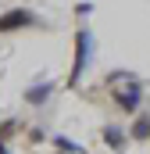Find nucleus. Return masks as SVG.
Returning <instances> with one entry per match:
<instances>
[{
  "label": "nucleus",
  "mask_w": 150,
  "mask_h": 154,
  "mask_svg": "<svg viewBox=\"0 0 150 154\" xmlns=\"http://www.w3.org/2000/svg\"><path fill=\"white\" fill-rule=\"evenodd\" d=\"M36 25L43 29V22H39L29 7H14V11L0 14V32H14V29H36Z\"/></svg>",
  "instance_id": "nucleus-2"
},
{
  "label": "nucleus",
  "mask_w": 150,
  "mask_h": 154,
  "mask_svg": "<svg viewBox=\"0 0 150 154\" xmlns=\"http://www.w3.org/2000/svg\"><path fill=\"white\" fill-rule=\"evenodd\" d=\"M46 97H50V86H46V82H43L39 90H29V93H25V100H29V104H43Z\"/></svg>",
  "instance_id": "nucleus-4"
},
{
  "label": "nucleus",
  "mask_w": 150,
  "mask_h": 154,
  "mask_svg": "<svg viewBox=\"0 0 150 154\" xmlns=\"http://www.w3.org/2000/svg\"><path fill=\"white\" fill-rule=\"evenodd\" d=\"M104 136L111 140V147H122V140H125V136H122V129H114V125H107V133H104Z\"/></svg>",
  "instance_id": "nucleus-5"
},
{
  "label": "nucleus",
  "mask_w": 150,
  "mask_h": 154,
  "mask_svg": "<svg viewBox=\"0 0 150 154\" xmlns=\"http://www.w3.org/2000/svg\"><path fill=\"white\" fill-rule=\"evenodd\" d=\"M140 97H143V90H140V86H132L129 93H118V104H122L125 111H132V108L140 104Z\"/></svg>",
  "instance_id": "nucleus-3"
},
{
  "label": "nucleus",
  "mask_w": 150,
  "mask_h": 154,
  "mask_svg": "<svg viewBox=\"0 0 150 154\" xmlns=\"http://www.w3.org/2000/svg\"><path fill=\"white\" fill-rule=\"evenodd\" d=\"M89 11H93V4H89V0H82V4H79V7H75V14H82V18H86V14H89Z\"/></svg>",
  "instance_id": "nucleus-6"
},
{
  "label": "nucleus",
  "mask_w": 150,
  "mask_h": 154,
  "mask_svg": "<svg viewBox=\"0 0 150 154\" xmlns=\"http://www.w3.org/2000/svg\"><path fill=\"white\" fill-rule=\"evenodd\" d=\"M89 50H93V32L82 25V29L75 32V68H72V75H68V86H75V82L82 79L86 65H89Z\"/></svg>",
  "instance_id": "nucleus-1"
}]
</instances>
